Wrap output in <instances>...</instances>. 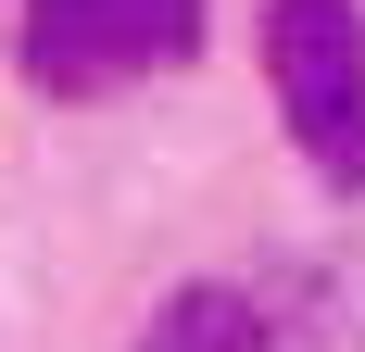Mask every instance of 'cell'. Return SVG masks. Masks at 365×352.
<instances>
[{"label":"cell","mask_w":365,"mask_h":352,"mask_svg":"<svg viewBox=\"0 0 365 352\" xmlns=\"http://www.w3.org/2000/svg\"><path fill=\"white\" fill-rule=\"evenodd\" d=\"M264 88L302 164L340 202L365 189V13L353 0H264Z\"/></svg>","instance_id":"1"},{"label":"cell","mask_w":365,"mask_h":352,"mask_svg":"<svg viewBox=\"0 0 365 352\" xmlns=\"http://www.w3.org/2000/svg\"><path fill=\"white\" fill-rule=\"evenodd\" d=\"M202 51V0H26V88L38 101H126Z\"/></svg>","instance_id":"2"},{"label":"cell","mask_w":365,"mask_h":352,"mask_svg":"<svg viewBox=\"0 0 365 352\" xmlns=\"http://www.w3.org/2000/svg\"><path fill=\"white\" fill-rule=\"evenodd\" d=\"M277 340H290V327H277V302H264L252 277H177L139 315L126 352H277Z\"/></svg>","instance_id":"3"}]
</instances>
